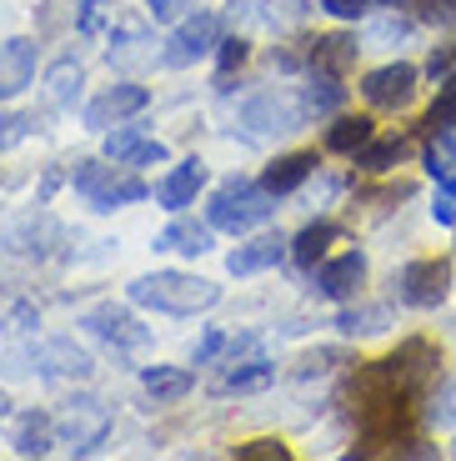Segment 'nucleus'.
Here are the masks:
<instances>
[{"instance_id":"nucleus-39","label":"nucleus","mask_w":456,"mask_h":461,"mask_svg":"<svg viewBox=\"0 0 456 461\" xmlns=\"http://www.w3.org/2000/svg\"><path fill=\"white\" fill-rule=\"evenodd\" d=\"M422 15L432 25H456V0H422Z\"/></svg>"},{"instance_id":"nucleus-44","label":"nucleus","mask_w":456,"mask_h":461,"mask_svg":"<svg viewBox=\"0 0 456 461\" xmlns=\"http://www.w3.org/2000/svg\"><path fill=\"white\" fill-rule=\"evenodd\" d=\"M451 456H456V441H451Z\"/></svg>"},{"instance_id":"nucleus-5","label":"nucleus","mask_w":456,"mask_h":461,"mask_svg":"<svg viewBox=\"0 0 456 461\" xmlns=\"http://www.w3.org/2000/svg\"><path fill=\"white\" fill-rule=\"evenodd\" d=\"M397 301L401 306H416V312H432L451 296V261L446 256H422V261H406L397 271Z\"/></svg>"},{"instance_id":"nucleus-33","label":"nucleus","mask_w":456,"mask_h":461,"mask_svg":"<svg viewBox=\"0 0 456 461\" xmlns=\"http://www.w3.org/2000/svg\"><path fill=\"white\" fill-rule=\"evenodd\" d=\"M342 351H306V357H301V366H296V376L301 381H311V376H326L331 366H342Z\"/></svg>"},{"instance_id":"nucleus-27","label":"nucleus","mask_w":456,"mask_h":461,"mask_svg":"<svg viewBox=\"0 0 456 461\" xmlns=\"http://www.w3.org/2000/svg\"><path fill=\"white\" fill-rule=\"evenodd\" d=\"M401 156H406V140L401 136H381V140L371 136L361 150H356V166H361V171H391Z\"/></svg>"},{"instance_id":"nucleus-9","label":"nucleus","mask_w":456,"mask_h":461,"mask_svg":"<svg viewBox=\"0 0 456 461\" xmlns=\"http://www.w3.org/2000/svg\"><path fill=\"white\" fill-rule=\"evenodd\" d=\"M301 115H306L301 101H291V95H281V91H266V95H256V101H246L241 121L251 126V136H281V131L301 126Z\"/></svg>"},{"instance_id":"nucleus-35","label":"nucleus","mask_w":456,"mask_h":461,"mask_svg":"<svg viewBox=\"0 0 456 461\" xmlns=\"http://www.w3.org/2000/svg\"><path fill=\"white\" fill-rule=\"evenodd\" d=\"M451 70H456V41H446V46H436V50H432V60H426V76H432V81L442 86L446 76H451Z\"/></svg>"},{"instance_id":"nucleus-24","label":"nucleus","mask_w":456,"mask_h":461,"mask_svg":"<svg viewBox=\"0 0 456 461\" xmlns=\"http://www.w3.org/2000/svg\"><path fill=\"white\" fill-rule=\"evenodd\" d=\"M342 101H346L342 76H336V70H311V86L301 91V105H306V115H331Z\"/></svg>"},{"instance_id":"nucleus-30","label":"nucleus","mask_w":456,"mask_h":461,"mask_svg":"<svg viewBox=\"0 0 456 461\" xmlns=\"http://www.w3.org/2000/svg\"><path fill=\"white\" fill-rule=\"evenodd\" d=\"M451 121H456V70L442 81V95H436V105L426 111V136H442V131H451Z\"/></svg>"},{"instance_id":"nucleus-38","label":"nucleus","mask_w":456,"mask_h":461,"mask_svg":"<svg viewBox=\"0 0 456 461\" xmlns=\"http://www.w3.org/2000/svg\"><path fill=\"white\" fill-rule=\"evenodd\" d=\"M216 351H226V336H221V331H205L201 341H196L191 361H196V366H205V361H216Z\"/></svg>"},{"instance_id":"nucleus-36","label":"nucleus","mask_w":456,"mask_h":461,"mask_svg":"<svg viewBox=\"0 0 456 461\" xmlns=\"http://www.w3.org/2000/svg\"><path fill=\"white\" fill-rule=\"evenodd\" d=\"M201 0H146L150 21H181V15H191Z\"/></svg>"},{"instance_id":"nucleus-8","label":"nucleus","mask_w":456,"mask_h":461,"mask_svg":"<svg viewBox=\"0 0 456 461\" xmlns=\"http://www.w3.org/2000/svg\"><path fill=\"white\" fill-rule=\"evenodd\" d=\"M80 326L96 336V341L105 346H121V351H131V346H146L150 331L136 321V316L126 312V306H115V301H101V306H91V312L80 316Z\"/></svg>"},{"instance_id":"nucleus-10","label":"nucleus","mask_w":456,"mask_h":461,"mask_svg":"<svg viewBox=\"0 0 456 461\" xmlns=\"http://www.w3.org/2000/svg\"><path fill=\"white\" fill-rule=\"evenodd\" d=\"M361 95H366V105H377V111H397V105H406L411 95H416V66L391 60V66L371 70L361 81Z\"/></svg>"},{"instance_id":"nucleus-29","label":"nucleus","mask_w":456,"mask_h":461,"mask_svg":"<svg viewBox=\"0 0 456 461\" xmlns=\"http://www.w3.org/2000/svg\"><path fill=\"white\" fill-rule=\"evenodd\" d=\"M80 81H86V76H80V66H76V60H56V66H50V76H46L50 101H56V105H76Z\"/></svg>"},{"instance_id":"nucleus-14","label":"nucleus","mask_w":456,"mask_h":461,"mask_svg":"<svg viewBox=\"0 0 456 461\" xmlns=\"http://www.w3.org/2000/svg\"><path fill=\"white\" fill-rule=\"evenodd\" d=\"M31 76H35V41L31 35H15V41L0 46V101L21 95L31 86Z\"/></svg>"},{"instance_id":"nucleus-15","label":"nucleus","mask_w":456,"mask_h":461,"mask_svg":"<svg viewBox=\"0 0 456 461\" xmlns=\"http://www.w3.org/2000/svg\"><path fill=\"white\" fill-rule=\"evenodd\" d=\"M105 161L115 166H160L166 161V146L160 140H146L136 126H121L105 136Z\"/></svg>"},{"instance_id":"nucleus-4","label":"nucleus","mask_w":456,"mask_h":461,"mask_svg":"<svg viewBox=\"0 0 456 461\" xmlns=\"http://www.w3.org/2000/svg\"><path fill=\"white\" fill-rule=\"evenodd\" d=\"M70 185L86 196L91 211H115V206H131V201H146L141 176H115V166H101V161H80Z\"/></svg>"},{"instance_id":"nucleus-26","label":"nucleus","mask_w":456,"mask_h":461,"mask_svg":"<svg viewBox=\"0 0 456 461\" xmlns=\"http://www.w3.org/2000/svg\"><path fill=\"white\" fill-rule=\"evenodd\" d=\"M371 136H377L371 115H342V121L326 131V150H336V156H356Z\"/></svg>"},{"instance_id":"nucleus-11","label":"nucleus","mask_w":456,"mask_h":461,"mask_svg":"<svg viewBox=\"0 0 456 461\" xmlns=\"http://www.w3.org/2000/svg\"><path fill=\"white\" fill-rule=\"evenodd\" d=\"M146 86H136V81H121V86H111V91H101L91 105H86V126L91 131H111V126H121V121H131L136 111H146Z\"/></svg>"},{"instance_id":"nucleus-31","label":"nucleus","mask_w":456,"mask_h":461,"mask_svg":"<svg viewBox=\"0 0 456 461\" xmlns=\"http://www.w3.org/2000/svg\"><path fill=\"white\" fill-rule=\"evenodd\" d=\"M231 456L236 461H291V451H286L276 437H261V441H241Z\"/></svg>"},{"instance_id":"nucleus-25","label":"nucleus","mask_w":456,"mask_h":461,"mask_svg":"<svg viewBox=\"0 0 456 461\" xmlns=\"http://www.w3.org/2000/svg\"><path fill=\"white\" fill-rule=\"evenodd\" d=\"M141 386H146L156 402H181V396H191L196 376L186 366H146V376H141Z\"/></svg>"},{"instance_id":"nucleus-37","label":"nucleus","mask_w":456,"mask_h":461,"mask_svg":"<svg viewBox=\"0 0 456 461\" xmlns=\"http://www.w3.org/2000/svg\"><path fill=\"white\" fill-rule=\"evenodd\" d=\"M321 11L336 15V21H361L371 11V0H321Z\"/></svg>"},{"instance_id":"nucleus-22","label":"nucleus","mask_w":456,"mask_h":461,"mask_svg":"<svg viewBox=\"0 0 456 461\" xmlns=\"http://www.w3.org/2000/svg\"><path fill=\"white\" fill-rule=\"evenodd\" d=\"M336 236H342V230L331 226V221H311L301 236H291V261H296L301 271H316V261L326 256V246L336 241Z\"/></svg>"},{"instance_id":"nucleus-20","label":"nucleus","mask_w":456,"mask_h":461,"mask_svg":"<svg viewBox=\"0 0 456 461\" xmlns=\"http://www.w3.org/2000/svg\"><path fill=\"white\" fill-rule=\"evenodd\" d=\"M35 366H41V376H91V357L76 341L35 346Z\"/></svg>"},{"instance_id":"nucleus-34","label":"nucleus","mask_w":456,"mask_h":461,"mask_svg":"<svg viewBox=\"0 0 456 461\" xmlns=\"http://www.w3.org/2000/svg\"><path fill=\"white\" fill-rule=\"evenodd\" d=\"M246 56H251V46H246L241 35H236V41H221V46H216V66H221V76H231L236 66H246Z\"/></svg>"},{"instance_id":"nucleus-28","label":"nucleus","mask_w":456,"mask_h":461,"mask_svg":"<svg viewBox=\"0 0 456 461\" xmlns=\"http://www.w3.org/2000/svg\"><path fill=\"white\" fill-rule=\"evenodd\" d=\"M387 306H346L342 316H336V326H342L346 336H371V331H387Z\"/></svg>"},{"instance_id":"nucleus-3","label":"nucleus","mask_w":456,"mask_h":461,"mask_svg":"<svg viewBox=\"0 0 456 461\" xmlns=\"http://www.w3.org/2000/svg\"><path fill=\"white\" fill-rule=\"evenodd\" d=\"M111 437V411L96 396H70L56 416V447H66L70 456H91L101 441Z\"/></svg>"},{"instance_id":"nucleus-32","label":"nucleus","mask_w":456,"mask_h":461,"mask_svg":"<svg viewBox=\"0 0 456 461\" xmlns=\"http://www.w3.org/2000/svg\"><path fill=\"white\" fill-rule=\"evenodd\" d=\"M426 421L432 427H456V381H446L442 392L426 402Z\"/></svg>"},{"instance_id":"nucleus-40","label":"nucleus","mask_w":456,"mask_h":461,"mask_svg":"<svg viewBox=\"0 0 456 461\" xmlns=\"http://www.w3.org/2000/svg\"><path fill=\"white\" fill-rule=\"evenodd\" d=\"M432 216L442 221V226H456V196H451V191H442V196H436Z\"/></svg>"},{"instance_id":"nucleus-19","label":"nucleus","mask_w":456,"mask_h":461,"mask_svg":"<svg viewBox=\"0 0 456 461\" xmlns=\"http://www.w3.org/2000/svg\"><path fill=\"white\" fill-rule=\"evenodd\" d=\"M211 221H186V216H176L171 226L156 236V251H181V256H205L211 251Z\"/></svg>"},{"instance_id":"nucleus-17","label":"nucleus","mask_w":456,"mask_h":461,"mask_svg":"<svg viewBox=\"0 0 456 461\" xmlns=\"http://www.w3.org/2000/svg\"><path fill=\"white\" fill-rule=\"evenodd\" d=\"M56 447V421H50L46 411H21L15 416V431H11V451L15 456H46V451Z\"/></svg>"},{"instance_id":"nucleus-42","label":"nucleus","mask_w":456,"mask_h":461,"mask_svg":"<svg viewBox=\"0 0 456 461\" xmlns=\"http://www.w3.org/2000/svg\"><path fill=\"white\" fill-rule=\"evenodd\" d=\"M377 5H387V11H401V5H411V0H377Z\"/></svg>"},{"instance_id":"nucleus-12","label":"nucleus","mask_w":456,"mask_h":461,"mask_svg":"<svg viewBox=\"0 0 456 461\" xmlns=\"http://www.w3.org/2000/svg\"><path fill=\"white\" fill-rule=\"evenodd\" d=\"M366 286V256L361 251H342L331 256V261L316 266V291L331 301H356Z\"/></svg>"},{"instance_id":"nucleus-43","label":"nucleus","mask_w":456,"mask_h":461,"mask_svg":"<svg viewBox=\"0 0 456 461\" xmlns=\"http://www.w3.org/2000/svg\"><path fill=\"white\" fill-rule=\"evenodd\" d=\"M5 416H11V402H5V392H0V421H5Z\"/></svg>"},{"instance_id":"nucleus-6","label":"nucleus","mask_w":456,"mask_h":461,"mask_svg":"<svg viewBox=\"0 0 456 461\" xmlns=\"http://www.w3.org/2000/svg\"><path fill=\"white\" fill-rule=\"evenodd\" d=\"M381 366H387V376H391V386H397V392L422 396L426 386H432V376L442 371V351H436L426 336H406V341H401L397 351L381 361Z\"/></svg>"},{"instance_id":"nucleus-21","label":"nucleus","mask_w":456,"mask_h":461,"mask_svg":"<svg viewBox=\"0 0 456 461\" xmlns=\"http://www.w3.org/2000/svg\"><path fill=\"white\" fill-rule=\"evenodd\" d=\"M356 35H316V41H311V70H336V76H342L346 66H356Z\"/></svg>"},{"instance_id":"nucleus-7","label":"nucleus","mask_w":456,"mask_h":461,"mask_svg":"<svg viewBox=\"0 0 456 461\" xmlns=\"http://www.w3.org/2000/svg\"><path fill=\"white\" fill-rule=\"evenodd\" d=\"M221 46V15L211 11H196L191 21L176 25V35L166 41V66H196V60H205L211 50Z\"/></svg>"},{"instance_id":"nucleus-41","label":"nucleus","mask_w":456,"mask_h":461,"mask_svg":"<svg viewBox=\"0 0 456 461\" xmlns=\"http://www.w3.org/2000/svg\"><path fill=\"white\" fill-rule=\"evenodd\" d=\"M76 5H80V31L91 35L96 31V5H101V0H76Z\"/></svg>"},{"instance_id":"nucleus-18","label":"nucleus","mask_w":456,"mask_h":461,"mask_svg":"<svg viewBox=\"0 0 456 461\" xmlns=\"http://www.w3.org/2000/svg\"><path fill=\"white\" fill-rule=\"evenodd\" d=\"M201 185H205V166L191 156V161H181L171 176H166V181L156 185V201H160L166 211H186V206L196 201V191H201Z\"/></svg>"},{"instance_id":"nucleus-13","label":"nucleus","mask_w":456,"mask_h":461,"mask_svg":"<svg viewBox=\"0 0 456 461\" xmlns=\"http://www.w3.org/2000/svg\"><path fill=\"white\" fill-rule=\"evenodd\" d=\"M286 251H291V241H286L281 230H266V236H251L246 246H236V251L226 256V271L231 276H256V271L281 261Z\"/></svg>"},{"instance_id":"nucleus-16","label":"nucleus","mask_w":456,"mask_h":461,"mask_svg":"<svg viewBox=\"0 0 456 461\" xmlns=\"http://www.w3.org/2000/svg\"><path fill=\"white\" fill-rule=\"evenodd\" d=\"M316 150H291V156H276L271 166H266V176H261V185L271 191V196H291L296 185H306V176L316 171Z\"/></svg>"},{"instance_id":"nucleus-2","label":"nucleus","mask_w":456,"mask_h":461,"mask_svg":"<svg viewBox=\"0 0 456 461\" xmlns=\"http://www.w3.org/2000/svg\"><path fill=\"white\" fill-rule=\"evenodd\" d=\"M271 216H276V196L256 181H226L205 201V221L216 230H231V236H246V230L266 226Z\"/></svg>"},{"instance_id":"nucleus-23","label":"nucleus","mask_w":456,"mask_h":461,"mask_svg":"<svg viewBox=\"0 0 456 461\" xmlns=\"http://www.w3.org/2000/svg\"><path fill=\"white\" fill-rule=\"evenodd\" d=\"M271 381H276V366H271L266 357H251V361H236V366L221 376L216 392H221V396H231V392L241 396V392H261V386H271Z\"/></svg>"},{"instance_id":"nucleus-1","label":"nucleus","mask_w":456,"mask_h":461,"mask_svg":"<svg viewBox=\"0 0 456 461\" xmlns=\"http://www.w3.org/2000/svg\"><path fill=\"white\" fill-rule=\"evenodd\" d=\"M126 296L146 312L166 316H201L221 301V286L205 276H186V271H156V276H136L126 286Z\"/></svg>"}]
</instances>
